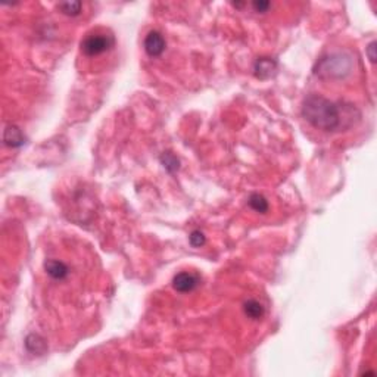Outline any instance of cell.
<instances>
[{"instance_id":"1","label":"cell","mask_w":377,"mask_h":377,"mask_svg":"<svg viewBox=\"0 0 377 377\" xmlns=\"http://www.w3.org/2000/svg\"><path fill=\"white\" fill-rule=\"evenodd\" d=\"M302 115L305 119L323 131H336L343 125V111L342 108L319 95H311L304 101Z\"/></svg>"},{"instance_id":"2","label":"cell","mask_w":377,"mask_h":377,"mask_svg":"<svg viewBox=\"0 0 377 377\" xmlns=\"http://www.w3.org/2000/svg\"><path fill=\"white\" fill-rule=\"evenodd\" d=\"M114 44H115V39L111 33L98 29L91 34H87L80 46H81V52L86 56L93 58V56H99V55L109 52L114 47Z\"/></svg>"},{"instance_id":"3","label":"cell","mask_w":377,"mask_h":377,"mask_svg":"<svg viewBox=\"0 0 377 377\" xmlns=\"http://www.w3.org/2000/svg\"><path fill=\"white\" fill-rule=\"evenodd\" d=\"M145 50L146 53L152 58L161 56L165 50V40L162 34L158 31H150L145 39Z\"/></svg>"},{"instance_id":"4","label":"cell","mask_w":377,"mask_h":377,"mask_svg":"<svg viewBox=\"0 0 377 377\" xmlns=\"http://www.w3.org/2000/svg\"><path fill=\"white\" fill-rule=\"evenodd\" d=\"M199 285V278L198 276L187 273V271H183V273H178L177 276L173 278V288L180 293H187L192 292L198 288Z\"/></svg>"},{"instance_id":"5","label":"cell","mask_w":377,"mask_h":377,"mask_svg":"<svg viewBox=\"0 0 377 377\" xmlns=\"http://www.w3.org/2000/svg\"><path fill=\"white\" fill-rule=\"evenodd\" d=\"M44 270L49 276L52 277L53 280H65L68 274H70V270H68V265L65 262H62L60 260H55V258H50V260H46L44 262Z\"/></svg>"},{"instance_id":"6","label":"cell","mask_w":377,"mask_h":377,"mask_svg":"<svg viewBox=\"0 0 377 377\" xmlns=\"http://www.w3.org/2000/svg\"><path fill=\"white\" fill-rule=\"evenodd\" d=\"M3 142L5 145L11 146V147H19L25 143V136L16 125H8L3 133Z\"/></svg>"},{"instance_id":"7","label":"cell","mask_w":377,"mask_h":377,"mask_svg":"<svg viewBox=\"0 0 377 377\" xmlns=\"http://www.w3.org/2000/svg\"><path fill=\"white\" fill-rule=\"evenodd\" d=\"M255 71L260 78H267L271 77L273 71H276V62L270 58H262L257 60L255 64Z\"/></svg>"},{"instance_id":"8","label":"cell","mask_w":377,"mask_h":377,"mask_svg":"<svg viewBox=\"0 0 377 377\" xmlns=\"http://www.w3.org/2000/svg\"><path fill=\"white\" fill-rule=\"evenodd\" d=\"M243 309H245V314L249 319L258 320L264 316V306L255 299H249L247 302H245Z\"/></svg>"},{"instance_id":"9","label":"cell","mask_w":377,"mask_h":377,"mask_svg":"<svg viewBox=\"0 0 377 377\" xmlns=\"http://www.w3.org/2000/svg\"><path fill=\"white\" fill-rule=\"evenodd\" d=\"M249 206L254 209V211H257V212H267L268 211V202H267V199L261 196V195H252L250 198H249Z\"/></svg>"},{"instance_id":"10","label":"cell","mask_w":377,"mask_h":377,"mask_svg":"<svg viewBox=\"0 0 377 377\" xmlns=\"http://www.w3.org/2000/svg\"><path fill=\"white\" fill-rule=\"evenodd\" d=\"M58 8L62 11V14L75 16V15H78L81 12L83 3L81 2H67V3H59Z\"/></svg>"},{"instance_id":"11","label":"cell","mask_w":377,"mask_h":377,"mask_svg":"<svg viewBox=\"0 0 377 377\" xmlns=\"http://www.w3.org/2000/svg\"><path fill=\"white\" fill-rule=\"evenodd\" d=\"M190 245L195 247H201L205 245V236L202 232L199 230H195V232L190 234Z\"/></svg>"},{"instance_id":"12","label":"cell","mask_w":377,"mask_h":377,"mask_svg":"<svg viewBox=\"0 0 377 377\" xmlns=\"http://www.w3.org/2000/svg\"><path fill=\"white\" fill-rule=\"evenodd\" d=\"M162 160H164V164H165V168H167V170L174 171V170L178 168V161H177V158H174L171 153H165V155L162 156Z\"/></svg>"},{"instance_id":"13","label":"cell","mask_w":377,"mask_h":377,"mask_svg":"<svg viewBox=\"0 0 377 377\" xmlns=\"http://www.w3.org/2000/svg\"><path fill=\"white\" fill-rule=\"evenodd\" d=\"M270 6H271L270 2H254V3H252V8H254L257 12H265Z\"/></svg>"},{"instance_id":"14","label":"cell","mask_w":377,"mask_h":377,"mask_svg":"<svg viewBox=\"0 0 377 377\" xmlns=\"http://www.w3.org/2000/svg\"><path fill=\"white\" fill-rule=\"evenodd\" d=\"M374 50H376V43L373 42V43L368 44V47H367V53H368V58L371 62H376V53H374Z\"/></svg>"}]
</instances>
